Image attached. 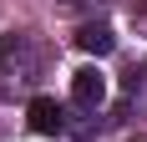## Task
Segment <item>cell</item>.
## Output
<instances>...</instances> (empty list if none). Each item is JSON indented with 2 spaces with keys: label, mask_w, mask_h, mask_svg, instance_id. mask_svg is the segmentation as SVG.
Here are the masks:
<instances>
[{
  "label": "cell",
  "mask_w": 147,
  "mask_h": 142,
  "mask_svg": "<svg viewBox=\"0 0 147 142\" xmlns=\"http://www.w3.org/2000/svg\"><path fill=\"white\" fill-rule=\"evenodd\" d=\"M71 101L81 107V112H96L107 101V76L96 66H81V71H71Z\"/></svg>",
  "instance_id": "1"
},
{
  "label": "cell",
  "mask_w": 147,
  "mask_h": 142,
  "mask_svg": "<svg viewBox=\"0 0 147 142\" xmlns=\"http://www.w3.org/2000/svg\"><path fill=\"white\" fill-rule=\"evenodd\" d=\"M26 122H30V132H41V137H56V132H66V107H61L56 97H30Z\"/></svg>",
  "instance_id": "2"
},
{
  "label": "cell",
  "mask_w": 147,
  "mask_h": 142,
  "mask_svg": "<svg viewBox=\"0 0 147 142\" xmlns=\"http://www.w3.org/2000/svg\"><path fill=\"white\" fill-rule=\"evenodd\" d=\"M76 46L86 56H112L117 51V36H112V26H81L76 30Z\"/></svg>",
  "instance_id": "3"
}]
</instances>
